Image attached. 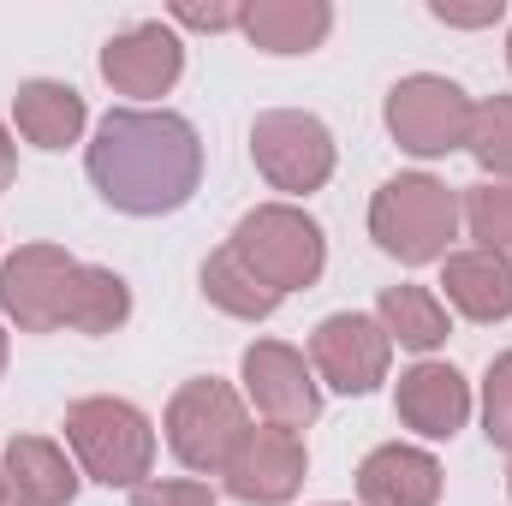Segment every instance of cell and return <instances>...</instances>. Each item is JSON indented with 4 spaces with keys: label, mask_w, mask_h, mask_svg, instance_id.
Returning <instances> with one entry per match:
<instances>
[{
    "label": "cell",
    "mask_w": 512,
    "mask_h": 506,
    "mask_svg": "<svg viewBox=\"0 0 512 506\" xmlns=\"http://www.w3.org/2000/svg\"><path fill=\"white\" fill-rule=\"evenodd\" d=\"M90 185L120 215H173L203 185V137L167 108H114L90 143Z\"/></svg>",
    "instance_id": "6da1fadb"
},
{
    "label": "cell",
    "mask_w": 512,
    "mask_h": 506,
    "mask_svg": "<svg viewBox=\"0 0 512 506\" xmlns=\"http://www.w3.org/2000/svg\"><path fill=\"white\" fill-rule=\"evenodd\" d=\"M459 233V197L429 179V173H399L387 179L370 203V239L387 256H399L405 268L423 262H447V245Z\"/></svg>",
    "instance_id": "7a4b0ae2"
},
{
    "label": "cell",
    "mask_w": 512,
    "mask_h": 506,
    "mask_svg": "<svg viewBox=\"0 0 512 506\" xmlns=\"http://www.w3.org/2000/svg\"><path fill=\"white\" fill-rule=\"evenodd\" d=\"M66 441L84 465L90 483L102 489H137L149 483V465H155V429L149 417L131 405V399H78L66 411Z\"/></svg>",
    "instance_id": "3957f363"
},
{
    "label": "cell",
    "mask_w": 512,
    "mask_h": 506,
    "mask_svg": "<svg viewBox=\"0 0 512 506\" xmlns=\"http://www.w3.org/2000/svg\"><path fill=\"white\" fill-rule=\"evenodd\" d=\"M227 245L245 256L280 298L298 292V286H316V280H322V262H328L322 227H316L304 209H292V203H262V209H251V215L233 227Z\"/></svg>",
    "instance_id": "277c9868"
},
{
    "label": "cell",
    "mask_w": 512,
    "mask_h": 506,
    "mask_svg": "<svg viewBox=\"0 0 512 506\" xmlns=\"http://www.w3.org/2000/svg\"><path fill=\"white\" fill-rule=\"evenodd\" d=\"M245 429L251 423H245L239 393L215 376L185 381L173 393V405H167V447H173V459L185 471H209V477L227 471V459H233V447H239Z\"/></svg>",
    "instance_id": "5b68a950"
},
{
    "label": "cell",
    "mask_w": 512,
    "mask_h": 506,
    "mask_svg": "<svg viewBox=\"0 0 512 506\" xmlns=\"http://www.w3.org/2000/svg\"><path fill=\"white\" fill-rule=\"evenodd\" d=\"M251 161L274 191L310 197V191H322V185L334 179V131L322 126L316 114H298V108L256 114Z\"/></svg>",
    "instance_id": "8992f818"
},
{
    "label": "cell",
    "mask_w": 512,
    "mask_h": 506,
    "mask_svg": "<svg viewBox=\"0 0 512 506\" xmlns=\"http://www.w3.org/2000/svg\"><path fill=\"white\" fill-rule=\"evenodd\" d=\"M471 96L453 84V78H435V72H411L387 90V131L399 149L411 155H453L465 149L471 137Z\"/></svg>",
    "instance_id": "52a82bcc"
},
{
    "label": "cell",
    "mask_w": 512,
    "mask_h": 506,
    "mask_svg": "<svg viewBox=\"0 0 512 506\" xmlns=\"http://www.w3.org/2000/svg\"><path fill=\"white\" fill-rule=\"evenodd\" d=\"M78 256L60 245H18L0 262V310L24 328V334H54L66 328L72 310V286H78Z\"/></svg>",
    "instance_id": "ba28073f"
},
{
    "label": "cell",
    "mask_w": 512,
    "mask_h": 506,
    "mask_svg": "<svg viewBox=\"0 0 512 506\" xmlns=\"http://www.w3.org/2000/svg\"><path fill=\"white\" fill-rule=\"evenodd\" d=\"M387 358H393V340L364 310H340V316L316 322V334H310V364L334 393H376L387 381Z\"/></svg>",
    "instance_id": "9c48e42d"
},
{
    "label": "cell",
    "mask_w": 512,
    "mask_h": 506,
    "mask_svg": "<svg viewBox=\"0 0 512 506\" xmlns=\"http://www.w3.org/2000/svg\"><path fill=\"white\" fill-rule=\"evenodd\" d=\"M304 435H292V429H280V423H262V429H245L239 435V447H233V459H227V489H233V501L245 506H280L298 495V483H304Z\"/></svg>",
    "instance_id": "30bf717a"
},
{
    "label": "cell",
    "mask_w": 512,
    "mask_h": 506,
    "mask_svg": "<svg viewBox=\"0 0 512 506\" xmlns=\"http://www.w3.org/2000/svg\"><path fill=\"white\" fill-rule=\"evenodd\" d=\"M245 393H251V405L268 423H280L292 435L310 429L316 411H322V393H316V376H310L304 352H292L280 340H256L245 352Z\"/></svg>",
    "instance_id": "8fae6325"
},
{
    "label": "cell",
    "mask_w": 512,
    "mask_h": 506,
    "mask_svg": "<svg viewBox=\"0 0 512 506\" xmlns=\"http://www.w3.org/2000/svg\"><path fill=\"white\" fill-rule=\"evenodd\" d=\"M185 72V48L167 24H131L102 48V78L120 96H167Z\"/></svg>",
    "instance_id": "7c38bea8"
},
{
    "label": "cell",
    "mask_w": 512,
    "mask_h": 506,
    "mask_svg": "<svg viewBox=\"0 0 512 506\" xmlns=\"http://www.w3.org/2000/svg\"><path fill=\"white\" fill-rule=\"evenodd\" d=\"M393 405H399V423L417 429L423 441H453L471 417V381L453 364H411L399 376Z\"/></svg>",
    "instance_id": "4fadbf2b"
},
{
    "label": "cell",
    "mask_w": 512,
    "mask_h": 506,
    "mask_svg": "<svg viewBox=\"0 0 512 506\" xmlns=\"http://www.w3.org/2000/svg\"><path fill=\"white\" fill-rule=\"evenodd\" d=\"M0 477H6L12 506H72V495H78L72 459L48 435H12L0 453Z\"/></svg>",
    "instance_id": "5bb4252c"
},
{
    "label": "cell",
    "mask_w": 512,
    "mask_h": 506,
    "mask_svg": "<svg viewBox=\"0 0 512 506\" xmlns=\"http://www.w3.org/2000/svg\"><path fill=\"white\" fill-rule=\"evenodd\" d=\"M358 495H364V506H435L441 501V465L423 447L387 441L358 465Z\"/></svg>",
    "instance_id": "9a60e30c"
},
{
    "label": "cell",
    "mask_w": 512,
    "mask_h": 506,
    "mask_svg": "<svg viewBox=\"0 0 512 506\" xmlns=\"http://www.w3.org/2000/svg\"><path fill=\"white\" fill-rule=\"evenodd\" d=\"M239 30L262 54H310L328 42L334 6L328 0H256V6H239Z\"/></svg>",
    "instance_id": "2e32d148"
},
{
    "label": "cell",
    "mask_w": 512,
    "mask_h": 506,
    "mask_svg": "<svg viewBox=\"0 0 512 506\" xmlns=\"http://www.w3.org/2000/svg\"><path fill=\"white\" fill-rule=\"evenodd\" d=\"M441 286H447V304L471 322H507L512 316V262L483 251V245L447 256Z\"/></svg>",
    "instance_id": "e0dca14e"
},
{
    "label": "cell",
    "mask_w": 512,
    "mask_h": 506,
    "mask_svg": "<svg viewBox=\"0 0 512 506\" xmlns=\"http://www.w3.org/2000/svg\"><path fill=\"white\" fill-rule=\"evenodd\" d=\"M12 120L18 131L36 143V149H66V143H78V131H84V96L72 90V84H54V78H30L24 90H18V102H12Z\"/></svg>",
    "instance_id": "ac0fdd59"
},
{
    "label": "cell",
    "mask_w": 512,
    "mask_h": 506,
    "mask_svg": "<svg viewBox=\"0 0 512 506\" xmlns=\"http://www.w3.org/2000/svg\"><path fill=\"white\" fill-rule=\"evenodd\" d=\"M203 298H209L215 310L239 316V322H262V316L280 310V292H274L233 245H221V251L203 262Z\"/></svg>",
    "instance_id": "d6986e66"
},
{
    "label": "cell",
    "mask_w": 512,
    "mask_h": 506,
    "mask_svg": "<svg viewBox=\"0 0 512 506\" xmlns=\"http://www.w3.org/2000/svg\"><path fill=\"white\" fill-rule=\"evenodd\" d=\"M376 322L387 340H399L411 352H435L447 340V304L429 286H387L376 298Z\"/></svg>",
    "instance_id": "ffe728a7"
},
{
    "label": "cell",
    "mask_w": 512,
    "mask_h": 506,
    "mask_svg": "<svg viewBox=\"0 0 512 506\" xmlns=\"http://www.w3.org/2000/svg\"><path fill=\"white\" fill-rule=\"evenodd\" d=\"M126 316H131V286L114 268L84 262V268H78V286H72L66 328H78V334H114Z\"/></svg>",
    "instance_id": "44dd1931"
},
{
    "label": "cell",
    "mask_w": 512,
    "mask_h": 506,
    "mask_svg": "<svg viewBox=\"0 0 512 506\" xmlns=\"http://www.w3.org/2000/svg\"><path fill=\"white\" fill-rule=\"evenodd\" d=\"M465 149L477 155L483 173L512 179V96H489V102L471 108V137H465Z\"/></svg>",
    "instance_id": "7402d4cb"
},
{
    "label": "cell",
    "mask_w": 512,
    "mask_h": 506,
    "mask_svg": "<svg viewBox=\"0 0 512 506\" xmlns=\"http://www.w3.org/2000/svg\"><path fill=\"white\" fill-rule=\"evenodd\" d=\"M465 221H471V239H483V251L512 262V185H477L465 197Z\"/></svg>",
    "instance_id": "603a6c76"
},
{
    "label": "cell",
    "mask_w": 512,
    "mask_h": 506,
    "mask_svg": "<svg viewBox=\"0 0 512 506\" xmlns=\"http://www.w3.org/2000/svg\"><path fill=\"white\" fill-rule=\"evenodd\" d=\"M483 435L512 453V352H501L483 376Z\"/></svg>",
    "instance_id": "cb8c5ba5"
},
{
    "label": "cell",
    "mask_w": 512,
    "mask_h": 506,
    "mask_svg": "<svg viewBox=\"0 0 512 506\" xmlns=\"http://www.w3.org/2000/svg\"><path fill=\"white\" fill-rule=\"evenodd\" d=\"M131 506H215V489L209 483H137L131 489Z\"/></svg>",
    "instance_id": "d4e9b609"
},
{
    "label": "cell",
    "mask_w": 512,
    "mask_h": 506,
    "mask_svg": "<svg viewBox=\"0 0 512 506\" xmlns=\"http://www.w3.org/2000/svg\"><path fill=\"white\" fill-rule=\"evenodd\" d=\"M441 24H465V30H477V24H495L501 18V0H489V6H447V0H435L429 6Z\"/></svg>",
    "instance_id": "484cf974"
},
{
    "label": "cell",
    "mask_w": 512,
    "mask_h": 506,
    "mask_svg": "<svg viewBox=\"0 0 512 506\" xmlns=\"http://www.w3.org/2000/svg\"><path fill=\"white\" fill-rule=\"evenodd\" d=\"M173 18H179V24H191V30H233V24H239V12H233V6H179Z\"/></svg>",
    "instance_id": "4316f807"
},
{
    "label": "cell",
    "mask_w": 512,
    "mask_h": 506,
    "mask_svg": "<svg viewBox=\"0 0 512 506\" xmlns=\"http://www.w3.org/2000/svg\"><path fill=\"white\" fill-rule=\"evenodd\" d=\"M12 173H18V149H12V131L0 126V191L12 185Z\"/></svg>",
    "instance_id": "83f0119b"
},
{
    "label": "cell",
    "mask_w": 512,
    "mask_h": 506,
    "mask_svg": "<svg viewBox=\"0 0 512 506\" xmlns=\"http://www.w3.org/2000/svg\"><path fill=\"white\" fill-rule=\"evenodd\" d=\"M0 370H6V334H0Z\"/></svg>",
    "instance_id": "f1b7e54d"
},
{
    "label": "cell",
    "mask_w": 512,
    "mask_h": 506,
    "mask_svg": "<svg viewBox=\"0 0 512 506\" xmlns=\"http://www.w3.org/2000/svg\"><path fill=\"white\" fill-rule=\"evenodd\" d=\"M0 506H12V501H6V477H0Z\"/></svg>",
    "instance_id": "f546056e"
},
{
    "label": "cell",
    "mask_w": 512,
    "mask_h": 506,
    "mask_svg": "<svg viewBox=\"0 0 512 506\" xmlns=\"http://www.w3.org/2000/svg\"><path fill=\"white\" fill-rule=\"evenodd\" d=\"M507 66H512V36H507Z\"/></svg>",
    "instance_id": "4dcf8cb0"
},
{
    "label": "cell",
    "mask_w": 512,
    "mask_h": 506,
    "mask_svg": "<svg viewBox=\"0 0 512 506\" xmlns=\"http://www.w3.org/2000/svg\"><path fill=\"white\" fill-rule=\"evenodd\" d=\"M507 495H512V471H507Z\"/></svg>",
    "instance_id": "1f68e13d"
}]
</instances>
